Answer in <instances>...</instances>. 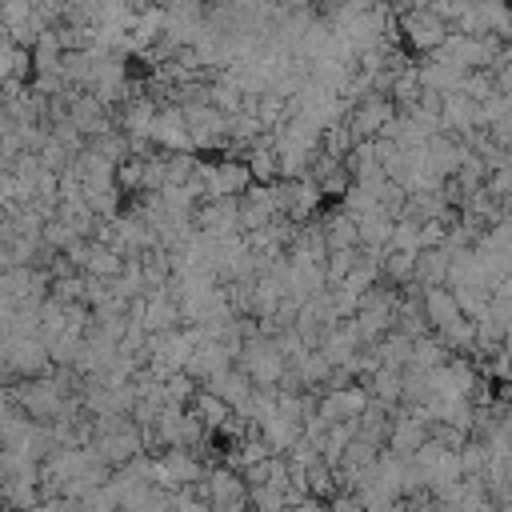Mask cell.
<instances>
[{
  "mask_svg": "<svg viewBox=\"0 0 512 512\" xmlns=\"http://www.w3.org/2000/svg\"><path fill=\"white\" fill-rule=\"evenodd\" d=\"M204 496H208L212 508H220V504H228V508L248 504L244 480H240L236 472H228V468H212V472H204Z\"/></svg>",
  "mask_w": 512,
  "mask_h": 512,
  "instance_id": "2",
  "label": "cell"
},
{
  "mask_svg": "<svg viewBox=\"0 0 512 512\" xmlns=\"http://www.w3.org/2000/svg\"><path fill=\"white\" fill-rule=\"evenodd\" d=\"M372 396H368V388H348V384H336L324 400H320V416L332 424V420H356L360 412H364V404H368Z\"/></svg>",
  "mask_w": 512,
  "mask_h": 512,
  "instance_id": "1",
  "label": "cell"
}]
</instances>
